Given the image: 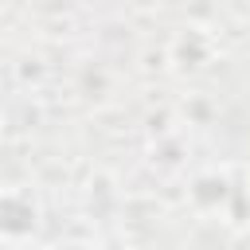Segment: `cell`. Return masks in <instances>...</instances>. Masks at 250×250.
I'll use <instances>...</instances> for the list:
<instances>
[{
    "instance_id": "1",
    "label": "cell",
    "mask_w": 250,
    "mask_h": 250,
    "mask_svg": "<svg viewBox=\"0 0 250 250\" xmlns=\"http://www.w3.org/2000/svg\"><path fill=\"white\" fill-rule=\"evenodd\" d=\"M59 250H94V246H86V242H66V246H59Z\"/></svg>"
}]
</instances>
